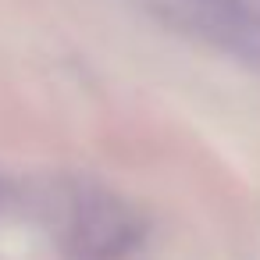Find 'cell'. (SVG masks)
<instances>
[{
    "label": "cell",
    "mask_w": 260,
    "mask_h": 260,
    "mask_svg": "<svg viewBox=\"0 0 260 260\" xmlns=\"http://www.w3.org/2000/svg\"><path fill=\"white\" fill-rule=\"evenodd\" d=\"M160 11L207 47L260 68V11L249 0H157Z\"/></svg>",
    "instance_id": "1"
},
{
    "label": "cell",
    "mask_w": 260,
    "mask_h": 260,
    "mask_svg": "<svg viewBox=\"0 0 260 260\" xmlns=\"http://www.w3.org/2000/svg\"><path fill=\"white\" fill-rule=\"evenodd\" d=\"M143 239V217L114 192H89L72 217V242L86 260H118Z\"/></svg>",
    "instance_id": "2"
}]
</instances>
